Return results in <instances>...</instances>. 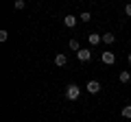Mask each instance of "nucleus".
I'll list each match as a JSON object with an SVG mask.
<instances>
[{
	"mask_svg": "<svg viewBox=\"0 0 131 122\" xmlns=\"http://www.w3.org/2000/svg\"><path fill=\"white\" fill-rule=\"evenodd\" d=\"M79 94H81V87H79V85L70 83L68 87H66V98H68V100H77V98H79Z\"/></svg>",
	"mask_w": 131,
	"mask_h": 122,
	"instance_id": "nucleus-1",
	"label": "nucleus"
},
{
	"mask_svg": "<svg viewBox=\"0 0 131 122\" xmlns=\"http://www.w3.org/2000/svg\"><path fill=\"white\" fill-rule=\"evenodd\" d=\"M90 57H92V50H88V48H81V50L77 52V59L83 61V63H85V61H90Z\"/></svg>",
	"mask_w": 131,
	"mask_h": 122,
	"instance_id": "nucleus-2",
	"label": "nucleus"
},
{
	"mask_svg": "<svg viewBox=\"0 0 131 122\" xmlns=\"http://www.w3.org/2000/svg\"><path fill=\"white\" fill-rule=\"evenodd\" d=\"M85 87H88L90 94H98V92H101V83H98V81H90Z\"/></svg>",
	"mask_w": 131,
	"mask_h": 122,
	"instance_id": "nucleus-3",
	"label": "nucleus"
},
{
	"mask_svg": "<svg viewBox=\"0 0 131 122\" xmlns=\"http://www.w3.org/2000/svg\"><path fill=\"white\" fill-rule=\"evenodd\" d=\"M101 59H103V63L112 66L114 61H116V55H114V52H103V57H101Z\"/></svg>",
	"mask_w": 131,
	"mask_h": 122,
	"instance_id": "nucleus-4",
	"label": "nucleus"
},
{
	"mask_svg": "<svg viewBox=\"0 0 131 122\" xmlns=\"http://www.w3.org/2000/svg\"><path fill=\"white\" fill-rule=\"evenodd\" d=\"M101 39H103V37H101L98 33H90V35H88V42L92 44V46H98V44H101Z\"/></svg>",
	"mask_w": 131,
	"mask_h": 122,
	"instance_id": "nucleus-5",
	"label": "nucleus"
},
{
	"mask_svg": "<svg viewBox=\"0 0 131 122\" xmlns=\"http://www.w3.org/2000/svg\"><path fill=\"white\" fill-rule=\"evenodd\" d=\"M55 63H57V66H66V63H68V57H66L63 52H59V55L55 57Z\"/></svg>",
	"mask_w": 131,
	"mask_h": 122,
	"instance_id": "nucleus-6",
	"label": "nucleus"
},
{
	"mask_svg": "<svg viewBox=\"0 0 131 122\" xmlns=\"http://www.w3.org/2000/svg\"><path fill=\"white\" fill-rule=\"evenodd\" d=\"M63 24H66L68 28H72V26L77 24V18H74V15H66V18H63Z\"/></svg>",
	"mask_w": 131,
	"mask_h": 122,
	"instance_id": "nucleus-7",
	"label": "nucleus"
},
{
	"mask_svg": "<svg viewBox=\"0 0 131 122\" xmlns=\"http://www.w3.org/2000/svg\"><path fill=\"white\" fill-rule=\"evenodd\" d=\"M118 79H120V83H129V81H131V74H129V72H127V70H122Z\"/></svg>",
	"mask_w": 131,
	"mask_h": 122,
	"instance_id": "nucleus-8",
	"label": "nucleus"
},
{
	"mask_svg": "<svg viewBox=\"0 0 131 122\" xmlns=\"http://www.w3.org/2000/svg\"><path fill=\"white\" fill-rule=\"evenodd\" d=\"M103 42H105V44H114V42H116L114 33H105V35H103Z\"/></svg>",
	"mask_w": 131,
	"mask_h": 122,
	"instance_id": "nucleus-9",
	"label": "nucleus"
},
{
	"mask_svg": "<svg viewBox=\"0 0 131 122\" xmlns=\"http://www.w3.org/2000/svg\"><path fill=\"white\" fill-rule=\"evenodd\" d=\"M68 46H70V50H77V52L81 50V46H79V42H77V39H70V44H68Z\"/></svg>",
	"mask_w": 131,
	"mask_h": 122,
	"instance_id": "nucleus-10",
	"label": "nucleus"
},
{
	"mask_svg": "<svg viewBox=\"0 0 131 122\" xmlns=\"http://www.w3.org/2000/svg\"><path fill=\"white\" fill-rule=\"evenodd\" d=\"M122 116H125V118H131V105L122 107Z\"/></svg>",
	"mask_w": 131,
	"mask_h": 122,
	"instance_id": "nucleus-11",
	"label": "nucleus"
},
{
	"mask_svg": "<svg viewBox=\"0 0 131 122\" xmlns=\"http://www.w3.org/2000/svg\"><path fill=\"white\" fill-rule=\"evenodd\" d=\"M79 18H81V20H83V22H90V20H92V15H90V13H88V11H83V13H81V15H79Z\"/></svg>",
	"mask_w": 131,
	"mask_h": 122,
	"instance_id": "nucleus-12",
	"label": "nucleus"
},
{
	"mask_svg": "<svg viewBox=\"0 0 131 122\" xmlns=\"http://www.w3.org/2000/svg\"><path fill=\"white\" fill-rule=\"evenodd\" d=\"M7 37H9V33L7 31H0V42H7Z\"/></svg>",
	"mask_w": 131,
	"mask_h": 122,
	"instance_id": "nucleus-13",
	"label": "nucleus"
},
{
	"mask_svg": "<svg viewBox=\"0 0 131 122\" xmlns=\"http://www.w3.org/2000/svg\"><path fill=\"white\" fill-rule=\"evenodd\" d=\"M15 9H24V0H15Z\"/></svg>",
	"mask_w": 131,
	"mask_h": 122,
	"instance_id": "nucleus-14",
	"label": "nucleus"
},
{
	"mask_svg": "<svg viewBox=\"0 0 131 122\" xmlns=\"http://www.w3.org/2000/svg\"><path fill=\"white\" fill-rule=\"evenodd\" d=\"M125 13H127V15H129V18H131V2H129V5H127V7H125Z\"/></svg>",
	"mask_w": 131,
	"mask_h": 122,
	"instance_id": "nucleus-15",
	"label": "nucleus"
},
{
	"mask_svg": "<svg viewBox=\"0 0 131 122\" xmlns=\"http://www.w3.org/2000/svg\"><path fill=\"white\" fill-rule=\"evenodd\" d=\"M127 59H129V63H131V52H129V57H127Z\"/></svg>",
	"mask_w": 131,
	"mask_h": 122,
	"instance_id": "nucleus-16",
	"label": "nucleus"
}]
</instances>
